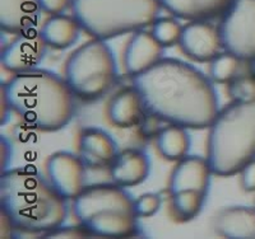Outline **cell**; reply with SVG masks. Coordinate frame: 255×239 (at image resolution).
Returning <instances> with one entry per match:
<instances>
[{"label":"cell","mask_w":255,"mask_h":239,"mask_svg":"<svg viewBox=\"0 0 255 239\" xmlns=\"http://www.w3.org/2000/svg\"><path fill=\"white\" fill-rule=\"evenodd\" d=\"M250 63H252V70H253V74L255 75V60L250 61Z\"/></svg>","instance_id":"4dcf8cb0"},{"label":"cell","mask_w":255,"mask_h":239,"mask_svg":"<svg viewBox=\"0 0 255 239\" xmlns=\"http://www.w3.org/2000/svg\"><path fill=\"white\" fill-rule=\"evenodd\" d=\"M208 129L206 158L215 176H235L255 159V102L232 101Z\"/></svg>","instance_id":"277c9868"},{"label":"cell","mask_w":255,"mask_h":239,"mask_svg":"<svg viewBox=\"0 0 255 239\" xmlns=\"http://www.w3.org/2000/svg\"><path fill=\"white\" fill-rule=\"evenodd\" d=\"M229 93L234 102L239 103L255 102V75L236 77L229 84Z\"/></svg>","instance_id":"d4e9b609"},{"label":"cell","mask_w":255,"mask_h":239,"mask_svg":"<svg viewBox=\"0 0 255 239\" xmlns=\"http://www.w3.org/2000/svg\"><path fill=\"white\" fill-rule=\"evenodd\" d=\"M118 152L113 136L99 127H87L78 139V156L87 168L110 167Z\"/></svg>","instance_id":"5bb4252c"},{"label":"cell","mask_w":255,"mask_h":239,"mask_svg":"<svg viewBox=\"0 0 255 239\" xmlns=\"http://www.w3.org/2000/svg\"><path fill=\"white\" fill-rule=\"evenodd\" d=\"M188 129L179 125L166 124L156 138L157 152L168 161H179L185 158L190 149Z\"/></svg>","instance_id":"44dd1931"},{"label":"cell","mask_w":255,"mask_h":239,"mask_svg":"<svg viewBox=\"0 0 255 239\" xmlns=\"http://www.w3.org/2000/svg\"><path fill=\"white\" fill-rule=\"evenodd\" d=\"M118 65L106 41L84 42L65 63L64 79L78 99L92 102L102 98L115 84Z\"/></svg>","instance_id":"52a82bcc"},{"label":"cell","mask_w":255,"mask_h":239,"mask_svg":"<svg viewBox=\"0 0 255 239\" xmlns=\"http://www.w3.org/2000/svg\"><path fill=\"white\" fill-rule=\"evenodd\" d=\"M241 60L230 52H221L211 61L209 77L215 83L230 84L238 77Z\"/></svg>","instance_id":"603a6c76"},{"label":"cell","mask_w":255,"mask_h":239,"mask_svg":"<svg viewBox=\"0 0 255 239\" xmlns=\"http://www.w3.org/2000/svg\"><path fill=\"white\" fill-rule=\"evenodd\" d=\"M212 228L217 236L231 239H255V208L227 206L215 214Z\"/></svg>","instance_id":"2e32d148"},{"label":"cell","mask_w":255,"mask_h":239,"mask_svg":"<svg viewBox=\"0 0 255 239\" xmlns=\"http://www.w3.org/2000/svg\"><path fill=\"white\" fill-rule=\"evenodd\" d=\"M41 10L50 15L63 14L68 6L72 5V0H38Z\"/></svg>","instance_id":"f1b7e54d"},{"label":"cell","mask_w":255,"mask_h":239,"mask_svg":"<svg viewBox=\"0 0 255 239\" xmlns=\"http://www.w3.org/2000/svg\"><path fill=\"white\" fill-rule=\"evenodd\" d=\"M38 31L47 46L54 50H65L78 41L82 27L73 15L56 14L50 15Z\"/></svg>","instance_id":"ffe728a7"},{"label":"cell","mask_w":255,"mask_h":239,"mask_svg":"<svg viewBox=\"0 0 255 239\" xmlns=\"http://www.w3.org/2000/svg\"><path fill=\"white\" fill-rule=\"evenodd\" d=\"M47 47L40 31L32 29L20 33L5 49L1 50V67L13 75L36 69L44 60Z\"/></svg>","instance_id":"30bf717a"},{"label":"cell","mask_w":255,"mask_h":239,"mask_svg":"<svg viewBox=\"0 0 255 239\" xmlns=\"http://www.w3.org/2000/svg\"><path fill=\"white\" fill-rule=\"evenodd\" d=\"M212 173L207 158L186 156L176 161L168 181V193L180 191H197L207 195Z\"/></svg>","instance_id":"4fadbf2b"},{"label":"cell","mask_w":255,"mask_h":239,"mask_svg":"<svg viewBox=\"0 0 255 239\" xmlns=\"http://www.w3.org/2000/svg\"><path fill=\"white\" fill-rule=\"evenodd\" d=\"M145 111L165 124L185 129H208L220 112L218 95L213 80L179 59L162 60L139 75L131 77Z\"/></svg>","instance_id":"6da1fadb"},{"label":"cell","mask_w":255,"mask_h":239,"mask_svg":"<svg viewBox=\"0 0 255 239\" xmlns=\"http://www.w3.org/2000/svg\"><path fill=\"white\" fill-rule=\"evenodd\" d=\"M165 124V122L161 120V118L157 117L153 113L145 111L144 117L142 118L140 124L138 125L139 127V133L143 138H157L158 133L162 130L161 125Z\"/></svg>","instance_id":"4316f807"},{"label":"cell","mask_w":255,"mask_h":239,"mask_svg":"<svg viewBox=\"0 0 255 239\" xmlns=\"http://www.w3.org/2000/svg\"><path fill=\"white\" fill-rule=\"evenodd\" d=\"M109 169L114 183L124 188L134 187L148 178L151 161L143 150L130 148L116 154Z\"/></svg>","instance_id":"9a60e30c"},{"label":"cell","mask_w":255,"mask_h":239,"mask_svg":"<svg viewBox=\"0 0 255 239\" xmlns=\"http://www.w3.org/2000/svg\"><path fill=\"white\" fill-rule=\"evenodd\" d=\"M84 236H90V234L87 233V232L84 231L83 228L79 225V228H73V227H69V228H64L63 225H61L60 228H58V229H55V231L50 232V233H47L46 236H44L45 238H77V237H84Z\"/></svg>","instance_id":"f546056e"},{"label":"cell","mask_w":255,"mask_h":239,"mask_svg":"<svg viewBox=\"0 0 255 239\" xmlns=\"http://www.w3.org/2000/svg\"><path fill=\"white\" fill-rule=\"evenodd\" d=\"M162 206V197L158 193L147 192L134 200V213L136 218H151Z\"/></svg>","instance_id":"484cf974"},{"label":"cell","mask_w":255,"mask_h":239,"mask_svg":"<svg viewBox=\"0 0 255 239\" xmlns=\"http://www.w3.org/2000/svg\"><path fill=\"white\" fill-rule=\"evenodd\" d=\"M179 46L191 60L211 63L223 50L220 28L209 20H194L184 26Z\"/></svg>","instance_id":"8fae6325"},{"label":"cell","mask_w":255,"mask_h":239,"mask_svg":"<svg viewBox=\"0 0 255 239\" xmlns=\"http://www.w3.org/2000/svg\"><path fill=\"white\" fill-rule=\"evenodd\" d=\"M108 120L119 129H131L140 124L145 107L138 90L133 85L118 90L111 97L106 108Z\"/></svg>","instance_id":"e0dca14e"},{"label":"cell","mask_w":255,"mask_h":239,"mask_svg":"<svg viewBox=\"0 0 255 239\" xmlns=\"http://www.w3.org/2000/svg\"><path fill=\"white\" fill-rule=\"evenodd\" d=\"M1 92L9 110L37 131H59L76 115L77 97L67 80L50 70L36 68L14 74Z\"/></svg>","instance_id":"7a4b0ae2"},{"label":"cell","mask_w":255,"mask_h":239,"mask_svg":"<svg viewBox=\"0 0 255 239\" xmlns=\"http://www.w3.org/2000/svg\"><path fill=\"white\" fill-rule=\"evenodd\" d=\"M218 28L225 51L241 61L255 60V0H234Z\"/></svg>","instance_id":"ba28073f"},{"label":"cell","mask_w":255,"mask_h":239,"mask_svg":"<svg viewBox=\"0 0 255 239\" xmlns=\"http://www.w3.org/2000/svg\"><path fill=\"white\" fill-rule=\"evenodd\" d=\"M0 208L13 229L44 236L60 228L68 215L67 200L31 168L1 172Z\"/></svg>","instance_id":"3957f363"},{"label":"cell","mask_w":255,"mask_h":239,"mask_svg":"<svg viewBox=\"0 0 255 239\" xmlns=\"http://www.w3.org/2000/svg\"><path fill=\"white\" fill-rule=\"evenodd\" d=\"M207 195L197 191H180L170 195L168 214L176 223H188L195 219L203 209Z\"/></svg>","instance_id":"7402d4cb"},{"label":"cell","mask_w":255,"mask_h":239,"mask_svg":"<svg viewBox=\"0 0 255 239\" xmlns=\"http://www.w3.org/2000/svg\"><path fill=\"white\" fill-rule=\"evenodd\" d=\"M168 12L189 22L223 15L234 0H159Z\"/></svg>","instance_id":"d6986e66"},{"label":"cell","mask_w":255,"mask_h":239,"mask_svg":"<svg viewBox=\"0 0 255 239\" xmlns=\"http://www.w3.org/2000/svg\"><path fill=\"white\" fill-rule=\"evenodd\" d=\"M86 164L78 154L60 150L46 161L47 179L65 200H74L86 187Z\"/></svg>","instance_id":"9c48e42d"},{"label":"cell","mask_w":255,"mask_h":239,"mask_svg":"<svg viewBox=\"0 0 255 239\" xmlns=\"http://www.w3.org/2000/svg\"><path fill=\"white\" fill-rule=\"evenodd\" d=\"M41 10L38 0H0V27L10 35L35 29Z\"/></svg>","instance_id":"ac0fdd59"},{"label":"cell","mask_w":255,"mask_h":239,"mask_svg":"<svg viewBox=\"0 0 255 239\" xmlns=\"http://www.w3.org/2000/svg\"><path fill=\"white\" fill-rule=\"evenodd\" d=\"M72 210L90 236L123 238L136 232L134 200L124 187L114 182L86 186L72 200Z\"/></svg>","instance_id":"5b68a950"},{"label":"cell","mask_w":255,"mask_h":239,"mask_svg":"<svg viewBox=\"0 0 255 239\" xmlns=\"http://www.w3.org/2000/svg\"><path fill=\"white\" fill-rule=\"evenodd\" d=\"M240 179L241 187L245 192H255V159L241 169Z\"/></svg>","instance_id":"83f0119b"},{"label":"cell","mask_w":255,"mask_h":239,"mask_svg":"<svg viewBox=\"0 0 255 239\" xmlns=\"http://www.w3.org/2000/svg\"><path fill=\"white\" fill-rule=\"evenodd\" d=\"M165 47L153 37L152 32H134L123 54V64L128 75L135 77L147 72L163 59Z\"/></svg>","instance_id":"7c38bea8"},{"label":"cell","mask_w":255,"mask_h":239,"mask_svg":"<svg viewBox=\"0 0 255 239\" xmlns=\"http://www.w3.org/2000/svg\"><path fill=\"white\" fill-rule=\"evenodd\" d=\"M184 27L172 18H157L152 24V35L163 47L179 45Z\"/></svg>","instance_id":"cb8c5ba5"},{"label":"cell","mask_w":255,"mask_h":239,"mask_svg":"<svg viewBox=\"0 0 255 239\" xmlns=\"http://www.w3.org/2000/svg\"><path fill=\"white\" fill-rule=\"evenodd\" d=\"M159 0H72V15L82 31L109 41L152 26L158 18Z\"/></svg>","instance_id":"8992f818"}]
</instances>
